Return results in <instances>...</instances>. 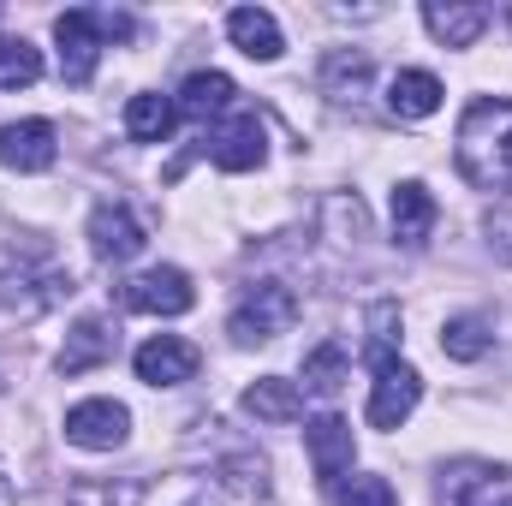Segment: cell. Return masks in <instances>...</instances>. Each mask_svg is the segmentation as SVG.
Listing matches in <instances>:
<instances>
[{"label": "cell", "mask_w": 512, "mask_h": 506, "mask_svg": "<svg viewBox=\"0 0 512 506\" xmlns=\"http://www.w3.org/2000/svg\"><path fill=\"white\" fill-rule=\"evenodd\" d=\"M453 161L477 191H512V102L507 96H477L459 120Z\"/></svg>", "instance_id": "6da1fadb"}, {"label": "cell", "mask_w": 512, "mask_h": 506, "mask_svg": "<svg viewBox=\"0 0 512 506\" xmlns=\"http://www.w3.org/2000/svg\"><path fill=\"white\" fill-rule=\"evenodd\" d=\"M126 36H131L126 12H60V18H54L60 78H66V84H90L102 48H108V42H126Z\"/></svg>", "instance_id": "7a4b0ae2"}, {"label": "cell", "mask_w": 512, "mask_h": 506, "mask_svg": "<svg viewBox=\"0 0 512 506\" xmlns=\"http://www.w3.org/2000/svg\"><path fill=\"white\" fill-rule=\"evenodd\" d=\"M292 322H298V298H292V286H280V280H256V286H245V298L233 304L227 334H233L239 346H268V340H280Z\"/></svg>", "instance_id": "3957f363"}, {"label": "cell", "mask_w": 512, "mask_h": 506, "mask_svg": "<svg viewBox=\"0 0 512 506\" xmlns=\"http://www.w3.org/2000/svg\"><path fill=\"white\" fill-rule=\"evenodd\" d=\"M435 506H512V471L489 459H453L435 483Z\"/></svg>", "instance_id": "277c9868"}, {"label": "cell", "mask_w": 512, "mask_h": 506, "mask_svg": "<svg viewBox=\"0 0 512 506\" xmlns=\"http://www.w3.org/2000/svg\"><path fill=\"white\" fill-rule=\"evenodd\" d=\"M126 435H131V411L120 399H84V405L66 411V441L84 447V453H114V447H126Z\"/></svg>", "instance_id": "5b68a950"}, {"label": "cell", "mask_w": 512, "mask_h": 506, "mask_svg": "<svg viewBox=\"0 0 512 506\" xmlns=\"http://www.w3.org/2000/svg\"><path fill=\"white\" fill-rule=\"evenodd\" d=\"M120 298H126V310H137V316H185L197 304V286H191L185 268H143L137 280H126Z\"/></svg>", "instance_id": "8992f818"}, {"label": "cell", "mask_w": 512, "mask_h": 506, "mask_svg": "<svg viewBox=\"0 0 512 506\" xmlns=\"http://www.w3.org/2000/svg\"><path fill=\"white\" fill-rule=\"evenodd\" d=\"M423 399V376L405 358H382L376 364V387H370V423L376 429H399Z\"/></svg>", "instance_id": "52a82bcc"}, {"label": "cell", "mask_w": 512, "mask_h": 506, "mask_svg": "<svg viewBox=\"0 0 512 506\" xmlns=\"http://www.w3.org/2000/svg\"><path fill=\"white\" fill-rule=\"evenodd\" d=\"M197 346L191 340H179V334H155V340H143L137 352H131V370L137 381H149V387H179V381L197 376Z\"/></svg>", "instance_id": "ba28073f"}, {"label": "cell", "mask_w": 512, "mask_h": 506, "mask_svg": "<svg viewBox=\"0 0 512 506\" xmlns=\"http://www.w3.org/2000/svg\"><path fill=\"white\" fill-rule=\"evenodd\" d=\"M304 447H310V471H316L322 483H340V477L352 471V459H358L352 423H346V417H334V411H322V417L304 429Z\"/></svg>", "instance_id": "9c48e42d"}, {"label": "cell", "mask_w": 512, "mask_h": 506, "mask_svg": "<svg viewBox=\"0 0 512 506\" xmlns=\"http://www.w3.org/2000/svg\"><path fill=\"white\" fill-rule=\"evenodd\" d=\"M54 155H60V143H54L48 120H12V126H0V167H12V173H48Z\"/></svg>", "instance_id": "30bf717a"}, {"label": "cell", "mask_w": 512, "mask_h": 506, "mask_svg": "<svg viewBox=\"0 0 512 506\" xmlns=\"http://www.w3.org/2000/svg\"><path fill=\"white\" fill-rule=\"evenodd\" d=\"M90 251L102 262H131L143 251V221L131 215L126 203H96L90 209Z\"/></svg>", "instance_id": "8fae6325"}, {"label": "cell", "mask_w": 512, "mask_h": 506, "mask_svg": "<svg viewBox=\"0 0 512 506\" xmlns=\"http://www.w3.org/2000/svg\"><path fill=\"white\" fill-rule=\"evenodd\" d=\"M209 155H215V167H221V173H251V167H262V155H268L262 120H256V114L227 120V126L209 137Z\"/></svg>", "instance_id": "7c38bea8"}, {"label": "cell", "mask_w": 512, "mask_h": 506, "mask_svg": "<svg viewBox=\"0 0 512 506\" xmlns=\"http://www.w3.org/2000/svg\"><path fill=\"white\" fill-rule=\"evenodd\" d=\"M429 233H435V197H429V185L405 179V185L393 191V239H399L405 251H423Z\"/></svg>", "instance_id": "4fadbf2b"}, {"label": "cell", "mask_w": 512, "mask_h": 506, "mask_svg": "<svg viewBox=\"0 0 512 506\" xmlns=\"http://www.w3.org/2000/svg\"><path fill=\"white\" fill-rule=\"evenodd\" d=\"M227 36H233V48L251 54V60H280V54H286V36H280L274 12H262V6H233V12H227Z\"/></svg>", "instance_id": "5bb4252c"}, {"label": "cell", "mask_w": 512, "mask_h": 506, "mask_svg": "<svg viewBox=\"0 0 512 506\" xmlns=\"http://www.w3.org/2000/svg\"><path fill=\"white\" fill-rule=\"evenodd\" d=\"M245 411L256 423H298L304 417V387L286 376H262L245 387Z\"/></svg>", "instance_id": "9a60e30c"}, {"label": "cell", "mask_w": 512, "mask_h": 506, "mask_svg": "<svg viewBox=\"0 0 512 506\" xmlns=\"http://www.w3.org/2000/svg\"><path fill=\"white\" fill-rule=\"evenodd\" d=\"M423 24H429V36L441 42V48H471L477 36H483V24H489V12L483 6H441V0H429L423 6Z\"/></svg>", "instance_id": "2e32d148"}, {"label": "cell", "mask_w": 512, "mask_h": 506, "mask_svg": "<svg viewBox=\"0 0 512 506\" xmlns=\"http://www.w3.org/2000/svg\"><path fill=\"white\" fill-rule=\"evenodd\" d=\"M108 358H114V328H108L102 316H84V322L72 328L66 352H60V376H84V370H96V364H108Z\"/></svg>", "instance_id": "e0dca14e"}, {"label": "cell", "mask_w": 512, "mask_h": 506, "mask_svg": "<svg viewBox=\"0 0 512 506\" xmlns=\"http://www.w3.org/2000/svg\"><path fill=\"white\" fill-rule=\"evenodd\" d=\"M233 96H239V84L227 72H191L185 90H179V114L185 120H215V114L233 108Z\"/></svg>", "instance_id": "ac0fdd59"}, {"label": "cell", "mask_w": 512, "mask_h": 506, "mask_svg": "<svg viewBox=\"0 0 512 506\" xmlns=\"http://www.w3.org/2000/svg\"><path fill=\"white\" fill-rule=\"evenodd\" d=\"M441 78L435 72H393V84H387V108L399 114V120H429L435 108H441Z\"/></svg>", "instance_id": "d6986e66"}, {"label": "cell", "mask_w": 512, "mask_h": 506, "mask_svg": "<svg viewBox=\"0 0 512 506\" xmlns=\"http://www.w3.org/2000/svg\"><path fill=\"white\" fill-rule=\"evenodd\" d=\"M173 120H179V102H167V96H155V90H143V96L126 102V131L137 143H167Z\"/></svg>", "instance_id": "ffe728a7"}, {"label": "cell", "mask_w": 512, "mask_h": 506, "mask_svg": "<svg viewBox=\"0 0 512 506\" xmlns=\"http://www.w3.org/2000/svg\"><path fill=\"white\" fill-rule=\"evenodd\" d=\"M489 346H495V322H489V316H447V328H441V352H447V358L477 364Z\"/></svg>", "instance_id": "44dd1931"}, {"label": "cell", "mask_w": 512, "mask_h": 506, "mask_svg": "<svg viewBox=\"0 0 512 506\" xmlns=\"http://www.w3.org/2000/svg\"><path fill=\"white\" fill-rule=\"evenodd\" d=\"M42 78V48H30L24 36H0V90H24Z\"/></svg>", "instance_id": "7402d4cb"}, {"label": "cell", "mask_w": 512, "mask_h": 506, "mask_svg": "<svg viewBox=\"0 0 512 506\" xmlns=\"http://www.w3.org/2000/svg\"><path fill=\"white\" fill-rule=\"evenodd\" d=\"M346 370H352L346 346L328 340V346H316V352L304 358V387H310V393H340V387H346Z\"/></svg>", "instance_id": "603a6c76"}, {"label": "cell", "mask_w": 512, "mask_h": 506, "mask_svg": "<svg viewBox=\"0 0 512 506\" xmlns=\"http://www.w3.org/2000/svg\"><path fill=\"white\" fill-rule=\"evenodd\" d=\"M328 506H399L387 477H340L328 483Z\"/></svg>", "instance_id": "cb8c5ba5"}, {"label": "cell", "mask_w": 512, "mask_h": 506, "mask_svg": "<svg viewBox=\"0 0 512 506\" xmlns=\"http://www.w3.org/2000/svg\"><path fill=\"white\" fill-rule=\"evenodd\" d=\"M364 78H370V60H364V54H334V60H328V90H340V84L358 90Z\"/></svg>", "instance_id": "d4e9b609"}, {"label": "cell", "mask_w": 512, "mask_h": 506, "mask_svg": "<svg viewBox=\"0 0 512 506\" xmlns=\"http://www.w3.org/2000/svg\"><path fill=\"white\" fill-rule=\"evenodd\" d=\"M489 233H501V256L512 262V221H489Z\"/></svg>", "instance_id": "484cf974"}, {"label": "cell", "mask_w": 512, "mask_h": 506, "mask_svg": "<svg viewBox=\"0 0 512 506\" xmlns=\"http://www.w3.org/2000/svg\"><path fill=\"white\" fill-rule=\"evenodd\" d=\"M0 506H12V477H6V465H0Z\"/></svg>", "instance_id": "4316f807"}]
</instances>
